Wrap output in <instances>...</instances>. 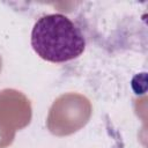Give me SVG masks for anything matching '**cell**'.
<instances>
[{"instance_id": "1", "label": "cell", "mask_w": 148, "mask_h": 148, "mask_svg": "<svg viewBox=\"0 0 148 148\" xmlns=\"http://www.w3.org/2000/svg\"><path fill=\"white\" fill-rule=\"evenodd\" d=\"M31 46L44 60L65 62L82 54L86 40L81 30L62 14L44 15L31 31Z\"/></svg>"}]
</instances>
